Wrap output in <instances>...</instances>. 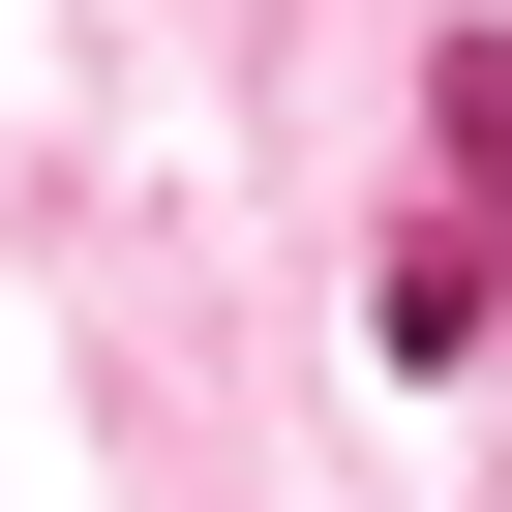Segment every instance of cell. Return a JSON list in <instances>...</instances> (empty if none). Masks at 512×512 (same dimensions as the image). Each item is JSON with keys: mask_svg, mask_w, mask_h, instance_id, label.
I'll return each mask as SVG.
<instances>
[{"mask_svg": "<svg viewBox=\"0 0 512 512\" xmlns=\"http://www.w3.org/2000/svg\"><path fill=\"white\" fill-rule=\"evenodd\" d=\"M362 332L452 392L482 332H512V31H452L422 61V211H392V272H362Z\"/></svg>", "mask_w": 512, "mask_h": 512, "instance_id": "obj_1", "label": "cell"}]
</instances>
